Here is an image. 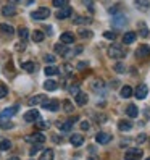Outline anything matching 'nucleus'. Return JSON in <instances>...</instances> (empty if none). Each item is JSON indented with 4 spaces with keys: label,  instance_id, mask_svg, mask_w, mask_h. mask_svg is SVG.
I'll use <instances>...</instances> for the list:
<instances>
[{
    "label": "nucleus",
    "instance_id": "f257e3e1",
    "mask_svg": "<svg viewBox=\"0 0 150 160\" xmlns=\"http://www.w3.org/2000/svg\"><path fill=\"white\" fill-rule=\"evenodd\" d=\"M108 55H110V58H116V60H119V58H124V50H123V47H121L119 44H113L108 49Z\"/></svg>",
    "mask_w": 150,
    "mask_h": 160
},
{
    "label": "nucleus",
    "instance_id": "f03ea898",
    "mask_svg": "<svg viewBox=\"0 0 150 160\" xmlns=\"http://www.w3.org/2000/svg\"><path fill=\"white\" fill-rule=\"evenodd\" d=\"M31 16H32V20H45V18L50 16V10L45 8V7H42V8H39V10L32 12Z\"/></svg>",
    "mask_w": 150,
    "mask_h": 160
},
{
    "label": "nucleus",
    "instance_id": "7ed1b4c3",
    "mask_svg": "<svg viewBox=\"0 0 150 160\" xmlns=\"http://www.w3.org/2000/svg\"><path fill=\"white\" fill-rule=\"evenodd\" d=\"M18 112V105H13V107H8L5 108L2 113H0V121H5V120H10L13 115H16Z\"/></svg>",
    "mask_w": 150,
    "mask_h": 160
},
{
    "label": "nucleus",
    "instance_id": "20e7f679",
    "mask_svg": "<svg viewBox=\"0 0 150 160\" xmlns=\"http://www.w3.org/2000/svg\"><path fill=\"white\" fill-rule=\"evenodd\" d=\"M134 53H136L137 58H147V57H150V47L145 45V44H142V45L137 47Z\"/></svg>",
    "mask_w": 150,
    "mask_h": 160
},
{
    "label": "nucleus",
    "instance_id": "39448f33",
    "mask_svg": "<svg viewBox=\"0 0 150 160\" xmlns=\"http://www.w3.org/2000/svg\"><path fill=\"white\" fill-rule=\"evenodd\" d=\"M142 149H131L128 150V152L124 154V158L126 160H140V157H142Z\"/></svg>",
    "mask_w": 150,
    "mask_h": 160
},
{
    "label": "nucleus",
    "instance_id": "423d86ee",
    "mask_svg": "<svg viewBox=\"0 0 150 160\" xmlns=\"http://www.w3.org/2000/svg\"><path fill=\"white\" fill-rule=\"evenodd\" d=\"M147 94H148V88L145 86V84H139V86L136 88V91H134V96H136L139 100L145 99V97H147Z\"/></svg>",
    "mask_w": 150,
    "mask_h": 160
},
{
    "label": "nucleus",
    "instance_id": "0eeeda50",
    "mask_svg": "<svg viewBox=\"0 0 150 160\" xmlns=\"http://www.w3.org/2000/svg\"><path fill=\"white\" fill-rule=\"evenodd\" d=\"M39 118H41V115H39V112H37L36 108H32V110H29V112L24 113V121H27V123H34V121H37Z\"/></svg>",
    "mask_w": 150,
    "mask_h": 160
},
{
    "label": "nucleus",
    "instance_id": "6e6552de",
    "mask_svg": "<svg viewBox=\"0 0 150 160\" xmlns=\"http://www.w3.org/2000/svg\"><path fill=\"white\" fill-rule=\"evenodd\" d=\"M26 141H27V142H34V144H42L44 141H45V136L42 133H34L31 136H27Z\"/></svg>",
    "mask_w": 150,
    "mask_h": 160
},
{
    "label": "nucleus",
    "instance_id": "1a4fd4ad",
    "mask_svg": "<svg viewBox=\"0 0 150 160\" xmlns=\"http://www.w3.org/2000/svg\"><path fill=\"white\" fill-rule=\"evenodd\" d=\"M71 15H73V8L71 7H63V8H60V10L57 12V18H58V20H65V18H68Z\"/></svg>",
    "mask_w": 150,
    "mask_h": 160
},
{
    "label": "nucleus",
    "instance_id": "9d476101",
    "mask_svg": "<svg viewBox=\"0 0 150 160\" xmlns=\"http://www.w3.org/2000/svg\"><path fill=\"white\" fill-rule=\"evenodd\" d=\"M44 108L50 110V112H57L60 108V102L58 100H45L44 102Z\"/></svg>",
    "mask_w": 150,
    "mask_h": 160
},
{
    "label": "nucleus",
    "instance_id": "9b49d317",
    "mask_svg": "<svg viewBox=\"0 0 150 160\" xmlns=\"http://www.w3.org/2000/svg\"><path fill=\"white\" fill-rule=\"evenodd\" d=\"M45 100H47L45 94H39V96H34V97L29 99V105L31 107H36V105H39V103H44Z\"/></svg>",
    "mask_w": 150,
    "mask_h": 160
},
{
    "label": "nucleus",
    "instance_id": "f8f14e48",
    "mask_svg": "<svg viewBox=\"0 0 150 160\" xmlns=\"http://www.w3.org/2000/svg\"><path fill=\"white\" fill-rule=\"evenodd\" d=\"M60 42L65 44V45H70V44L74 42V36H73L71 32H63V34L60 36Z\"/></svg>",
    "mask_w": 150,
    "mask_h": 160
},
{
    "label": "nucleus",
    "instance_id": "ddd939ff",
    "mask_svg": "<svg viewBox=\"0 0 150 160\" xmlns=\"http://www.w3.org/2000/svg\"><path fill=\"white\" fill-rule=\"evenodd\" d=\"M57 126H58V129L61 131V133H68V131H71V128H73V123H70V120H66V121H58Z\"/></svg>",
    "mask_w": 150,
    "mask_h": 160
},
{
    "label": "nucleus",
    "instance_id": "4468645a",
    "mask_svg": "<svg viewBox=\"0 0 150 160\" xmlns=\"http://www.w3.org/2000/svg\"><path fill=\"white\" fill-rule=\"evenodd\" d=\"M87 100H89V97H87V94L86 92H78L76 94V103H78V105H86V103H87Z\"/></svg>",
    "mask_w": 150,
    "mask_h": 160
},
{
    "label": "nucleus",
    "instance_id": "2eb2a0df",
    "mask_svg": "<svg viewBox=\"0 0 150 160\" xmlns=\"http://www.w3.org/2000/svg\"><path fill=\"white\" fill-rule=\"evenodd\" d=\"M95 141H97L99 144H107V142H110V141H111V136L108 133H99L95 136Z\"/></svg>",
    "mask_w": 150,
    "mask_h": 160
},
{
    "label": "nucleus",
    "instance_id": "dca6fc26",
    "mask_svg": "<svg viewBox=\"0 0 150 160\" xmlns=\"http://www.w3.org/2000/svg\"><path fill=\"white\" fill-rule=\"evenodd\" d=\"M2 15L3 16H13V15H16V8H15V5H5L3 8H2Z\"/></svg>",
    "mask_w": 150,
    "mask_h": 160
},
{
    "label": "nucleus",
    "instance_id": "f3484780",
    "mask_svg": "<svg viewBox=\"0 0 150 160\" xmlns=\"http://www.w3.org/2000/svg\"><path fill=\"white\" fill-rule=\"evenodd\" d=\"M73 23L74 24H90L92 18L90 16H76V18H73Z\"/></svg>",
    "mask_w": 150,
    "mask_h": 160
},
{
    "label": "nucleus",
    "instance_id": "a211bd4d",
    "mask_svg": "<svg viewBox=\"0 0 150 160\" xmlns=\"http://www.w3.org/2000/svg\"><path fill=\"white\" fill-rule=\"evenodd\" d=\"M70 142H71L74 147H79V146H82V142H84V138H82L81 134H73V136L70 138Z\"/></svg>",
    "mask_w": 150,
    "mask_h": 160
},
{
    "label": "nucleus",
    "instance_id": "6ab92c4d",
    "mask_svg": "<svg viewBox=\"0 0 150 160\" xmlns=\"http://www.w3.org/2000/svg\"><path fill=\"white\" fill-rule=\"evenodd\" d=\"M126 113H128V117H131V118H136V117L139 115V108L134 105V103H129L128 108H126Z\"/></svg>",
    "mask_w": 150,
    "mask_h": 160
},
{
    "label": "nucleus",
    "instance_id": "aec40b11",
    "mask_svg": "<svg viewBox=\"0 0 150 160\" xmlns=\"http://www.w3.org/2000/svg\"><path fill=\"white\" fill-rule=\"evenodd\" d=\"M136 37H137V36H136V32H133V31L124 32V36H123V42L129 45V44H133V42L136 41Z\"/></svg>",
    "mask_w": 150,
    "mask_h": 160
},
{
    "label": "nucleus",
    "instance_id": "412c9836",
    "mask_svg": "<svg viewBox=\"0 0 150 160\" xmlns=\"http://www.w3.org/2000/svg\"><path fill=\"white\" fill-rule=\"evenodd\" d=\"M0 32L2 34H7V36H13L15 34V29H13V26H10V24H0Z\"/></svg>",
    "mask_w": 150,
    "mask_h": 160
},
{
    "label": "nucleus",
    "instance_id": "4be33fe9",
    "mask_svg": "<svg viewBox=\"0 0 150 160\" xmlns=\"http://www.w3.org/2000/svg\"><path fill=\"white\" fill-rule=\"evenodd\" d=\"M55 52H57L58 55H68L70 53V50H68V47L65 45V44H55Z\"/></svg>",
    "mask_w": 150,
    "mask_h": 160
},
{
    "label": "nucleus",
    "instance_id": "5701e85b",
    "mask_svg": "<svg viewBox=\"0 0 150 160\" xmlns=\"http://www.w3.org/2000/svg\"><path fill=\"white\" fill-rule=\"evenodd\" d=\"M57 88H58V82L53 81V79H47V81L44 82V89H45V91H55Z\"/></svg>",
    "mask_w": 150,
    "mask_h": 160
},
{
    "label": "nucleus",
    "instance_id": "b1692460",
    "mask_svg": "<svg viewBox=\"0 0 150 160\" xmlns=\"http://www.w3.org/2000/svg\"><path fill=\"white\" fill-rule=\"evenodd\" d=\"M133 88H131V86H123V88H121V97H123V99H129L131 96H133Z\"/></svg>",
    "mask_w": 150,
    "mask_h": 160
},
{
    "label": "nucleus",
    "instance_id": "393cba45",
    "mask_svg": "<svg viewBox=\"0 0 150 160\" xmlns=\"http://www.w3.org/2000/svg\"><path fill=\"white\" fill-rule=\"evenodd\" d=\"M134 2H136V7L139 8V10H142V12H145L147 10V8H148V0H134Z\"/></svg>",
    "mask_w": 150,
    "mask_h": 160
},
{
    "label": "nucleus",
    "instance_id": "a878e982",
    "mask_svg": "<svg viewBox=\"0 0 150 160\" xmlns=\"http://www.w3.org/2000/svg\"><path fill=\"white\" fill-rule=\"evenodd\" d=\"M53 150L52 149H47V150H44L42 152V155H41V160H53Z\"/></svg>",
    "mask_w": 150,
    "mask_h": 160
},
{
    "label": "nucleus",
    "instance_id": "bb28decb",
    "mask_svg": "<svg viewBox=\"0 0 150 160\" xmlns=\"http://www.w3.org/2000/svg\"><path fill=\"white\" fill-rule=\"evenodd\" d=\"M44 73L47 74V76H55V74L60 73V70H58L57 67H47V68L44 70Z\"/></svg>",
    "mask_w": 150,
    "mask_h": 160
},
{
    "label": "nucleus",
    "instance_id": "cd10ccee",
    "mask_svg": "<svg viewBox=\"0 0 150 160\" xmlns=\"http://www.w3.org/2000/svg\"><path fill=\"white\" fill-rule=\"evenodd\" d=\"M21 68H24L26 71H29V73H32V71H36V63L34 62H26V63H23L21 65Z\"/></svg>",
    "mask_w": 150,
    "mask_h": 160
},
{
    "label": "nucleus",
    "instance_id": "c85d7f7f",
    "mask_svg": "<svg viewBox=\"0 0 150 160\" xmlns=\"http://www.w3.org/2000/svg\"><path fill=\"white\" fill-rule=\"evenodd\" d=\"M44 37H45V34H44L42 31H34V32H32V41H34V42H42Z\"/></svg>",
    "mask_w": 150,
    "mask_h": 160
},
{
    "label": "nucleus",
    "instance_id": "c756f323",
    "mask_svg": "<svg viewBox=\"0 0 150 160\" xmlns=\"http://www.w3.org/2000/svg\"><path fill=\"white\" fill-rule=\"evenodd\" d=\"M118 128H119L121 131H129L131 128H133V123H131V121H119Z\"/></svg>",
    "mask_w": 150,
    "mask_h": 160
},
{
    "label": "nucleus",
    "instance_id": "7c9ffc66",
    "mask_svg": "<svg viewBox=\"0 0 150 160\" xmlns=\"http://www.w3.org/2000/svg\"><path fill=\"white\" fill-rule=\"evenodd\" d=\"M12 149V142L8 139H2L0 141V150H10Z\"/></svg>",
    "mask_w": 150,
    "mask_h": 160
},
{
    "label": "nucleus",
    "instance_id": "2f4dec72",
    "mask_svg": "<svg viewBox=\"0 0 150 160\" xmlns=\"http://www.w3.org/2000/svg\"><path fill=\"white\" fill-rule=\"evenodd\" d=\"M18 36H20V39H21V41H26V39H27V36H29V32H27L26 28H20V29H18Z\"/></svg>",
    "mask_w": 150,
    "mask_h": 160
},
{
    "label": "nucleus",
    "instance_id": "473e14b6",
    "mask_svg": "<svg viewBox=\"0 0 150 160\" xmlns=\"http://www.w3.org/2000/svg\"><path fill=\"white\" fill-rule=\"evenodd\" d=\"M52 3L57 8H63V7H68V0H52Z\"/></svg>",
    "mask_w": 150,
    "mask_h": 160
},
{
    "label": "nucleus",
    "instance_id": "72a5a7b5",
    "mask_svg": "<svg viewBox=\"0 0 150 160\" xmlns=\"http://www.w3.org/2000/svg\"><path fill=\"white\" fill-rule=\"evenodd\" d=\"M63 108H65V112H66V113H71V112L74 110L71 100H65V102H63Z\"/></svg>",
    "mask_w": 150,
    "mask_h": 160
},
{
    "label": "nucleus",
    "instance_id": "f704fd0d",
    "mask_svg": "<svg viewBox=\"0 0 150 160\" xmlns=\"http://www.w3.org/2000/svg\"><path fill=\"white\" fill-rule=\"evenodd\" d=\"M104 86H105V82L102 81V79H95V81L92 82V89H95V91H97V89H102Z\"/></svg>",
    "mask_w": 150,
    "mask_h": 160
},
{
    "label": "nucleus",
    "instance_id": "c9c22d12",
    "mask_svg": "<svg viewBox=\"0 0 150 160\" xmlns=\"http://www.w3.org/2000/svg\"><path fill=\"white\" fill-rule=\"evenodd\" d=\"M139 26H140V36H142V37H147V36H148V31H147L145 23H139Z\"/></svg>",
    "mask_w": 150,
    "mask_h": 160
},
{
    "label": "nucleus",
    "instance_id": "e433bc0d",
    "mask_svg": "<svg viewBox=\"0 0 150 160\" xmlns=\"http://www.w3.org/2000/svg\"><path fill=\"white\" fill-rule=\"evenodd\" d=\"M0 128H3V129L13 128V123H12V121H8V120H5V121H0Z\"/></svg>",
    "mask_w": 150,
    "mask_h": 160
},
{
    "label": "nucleus",
    "instance_id": "4c0bfd02",
    "mask_svg": "<svg viewBox=\"0 0 150 160\" xmlns=\"http://www.w3.org/2000/svg\"><path fill=\"white\" fill-rule=\"evenodd\" d=\"M8 94V89H7V86H3V84H0V99H3L5 96Z\"/></svg>",
    "mask_w": 150,
    "mask_h": 160
},
{
    "label": "nucleus",
    "instance_id": "58836bf2",
    "mask_svg": "<svg viewBox=\"0 0 150 160\" xmlns=\"http://www.w3.org/2000/svg\"><path fill=\"white\" fill-rule=\"evenodd\" d=\"M36 123H37V128H41V129H47V128H49V123H47V121H41V120H37Z\"/></svg>",
    "mask_w": 150,
    "mask_h": 160
},
{
    "label": "nucleus",
    "instance_id": "ea45409f",
    "mask_svg": "<svg viewBox=\"0 0 150 160\" xmlns=\"http://www.w3.org/2000/svg\"><path fill=\"white\" fill-rule=\"evenodd\" d=\"M124 70H126V68H124L123 63H116V65H115V71H116V73H124Z\"/></svg>",
    "mask_w": 150,
    "mask_h": 160
},
{
    "label": "nucleus",
    "instance_id": "a19ab883",
    "mask_svg": "<svg viewBox=\"0 0 150 160\" xmlns=\"http://www.w3.org/2000/svg\"><path fill=\"white\" fill-rule=\"evenodd\" d=\"M44 60L47 63H55V60H57V58H55V55H49V53H47L45 57H44Z\"/></svg>",
    "mask_w": 150,
    "mask_h": 160
},
{
    "label": "nucleus",
    "instance_id": "79ce46f5",
    "mask_svg": "<svg viewBox=\"0 0 150 160\" xmlns=\"http://www.w3.org/2000/svg\"><path fill=\"white\" fill-rule=\"evenodd\" d=\"M104 36L107 37V39H111V41H115V39H116V34H115V32H110V31H107Z\"/></svg>",
    "mask_w": 150,
    "mask_h": 160
},
{
    "label": "nucleus",
    "instance_id": "37998d69",
    "mask_svg": "<svg viewBox=\"0 0 150 160\" xmlns=\"http://www.w3.org/2000/svg\"><path fill=\"white\" fill-rule=\"evenodd\" d=\"M70 92H71V94H74V96H76V94L79 92V86H78V84H74V86H71V88H70Z\"/></svg>",
    "mask_w": 150,
    "mask_h": 160
},
{
    "label": "nucleus",
    "instance_id": "c03bdc74",
    "mask_svg": "<svg viewBox=\"0 0 150 160\" xmlns=\"http://www.w3.org/2000/svg\"><path fill=\"white\" fill-rule=\"evenodd\" d=\"M79 36H82V37H90V36H92V32H90V31H84V29H79Z\"/></svg>",
    "mask_w": 150,
    "mask_h": 160
},
{
    "label": "nucleus",
    "instance_id": "a18cd8bd",
    "mask_svg": "<svg viewBox=\"0 0 150 160\" xmlns=\"http://www.w3.org/2000/svg\"><path fill=\"white\" fill-rule=\"evenodd\" d=\"M24 47H26V44H24V41H21V44L16 45V50H24Z\"/></svg>",
    "mask_w": 150,
    "mask_h": 160
},
{
    "label": "nucleus",
    "instance_id": "49530a36",
    "mask_svg": "<svg viewBox=\"0 0 150 160\" xmlns=\"http://www.w3.org/2000/svg\"><path fill=\"white\" fill-rule=\"evenodd\" d=\"M81 128H82L84 131L89 129V123H87V121H82V123H81Z\"/></svg>",
    "mask_w": 150,
    "mask_h": 160
},
{
    "label": "nucleus",
    "instance_id": "de8ad7c7",
    "mask_svg": "<svg viewBox=\"0 0 150 160\" xmlns=\"http://www.w3.org/2000/svg\"><path fill=\"white\" fill-rule=\"evenodd\" d=\"M87 67V63H84V62H81L79 65H78V70H84V68H86Z\"/></svg>",
    "mask_w": 150,
    "mask_h": 160
},
{
    "label": "nucleus",
    "instance_id": "09e8293b",
    "mask_svg": "<svg viewBox=\"0 0 150 160\" xmlns=\"http://www.w3.org/2000/svg\"><path fill=\"white\" fill-rule=\"evenodd\" d=\"M65 71H66V73H71V65H65Z\"/></svg>",
    "mask_w": 150,
    "mask_h": 160
},
{
    "label": "nucleus",
    "instance_id": "8fccbe9b",
    "mask_svg": "<svg viewBox=\"0 0 150 160\" xmlns=\"http://www.w3.org/2000/svg\"><path fill=\"white\" fill-rule=\"evenodd\" d=\"M84 3H87V5H89V8L92 10V0H84Z\"/></svg>",
    "mask_w": 150,
    "mask_h": 160
},
{
    "label": "nucleus",
    "instance_id": "3c124183",
    "mask_svg": "<svg viewBox=\"0 0 150 160\" xmlns=\"http://www.w3.org/2000/svg\"><path fill=\"white\" fill-rule=\"evenodd\" d=\"M18 2H20V0H8V3H10V5H15V3H18Z\"/></svg>",
    "mask_w": 150,
    "mask_h": 160
},
{
    "label": "nucleus",
    "instance_id": "603ef678",
    "mask_svg": "<svg viewBox=\"0 0 150 160\" xmlns=\"http://www.w3.org/2000/svg\"><path fill=\"white\" fill-rule=\"evenodd\" d=\"M8 160H20V158H18V157H12V158H8Z\"/></svg>",
    "mask_w": 150,
    "mask_h": 160
},
{
    "label": "nucleus",
    "instance_id": "864d4df0",
    "mask_svg": "<svg viewBox=\"0 0 150 160\" xmlns=\"http://www.w3.org/2000/svg\"><path fill=\"white\" fill-rule=\"evenodd\" d=\"M147 160H150V158H147Z\"/></svg>",
    "mask_w": 150,
    "mask_h": 160
}]
</instances>
